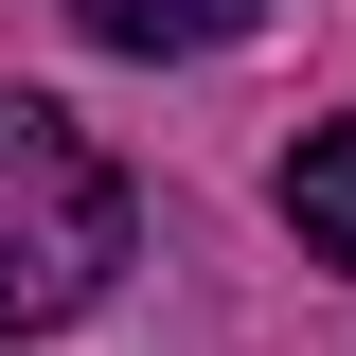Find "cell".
Masks as SVG:
<instances>
[{
  "label": "cell",
  "instance_id": "cell-1",
  "mask_svg": "<svg viewBox=\"0 0 356 356\" xmlns=\"http://www.w3.org/2000/svg\"><path fill=\"white\" fill-rule=\"evenodd\" d=\"M125 250H143L125 161H107L72 107L0 89V339H54V321H89L107 285H125Z\"/></svg>",
  "mask_w": 356,
  "mask_h": 356
},
{
  "label": "cell",
  "instance_id": "cell-2",
  "mask_svg": "<svg viewBox=\"0 0 356 356\" xmlns=\"http://www.w3.org/2000/svg\"><path fill=\"white\" fill-rule=\"evenodd\" d=\"M285 232H303V267L356 285V125H303V143H285Z\"/></svg>",
  "mask_w": 356,
  "mask_h": 356
},
{
  "label": "cell",
  "instance_id": "cell-3",
  "mask_svg": "<svg viewBox=\"0 0 356 356\" xmlns=\"http://www.w3.org/2000/svg\"><path fill=\"white\" fill-rule=\"evenodd\" d=\"M267 0H72V36L89 54H232Z\"/></svg>",
  "mask_w": 356,
  "mask_h": 356
}]
</instances>
